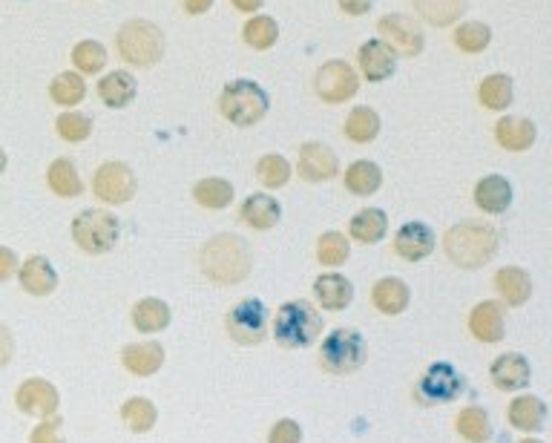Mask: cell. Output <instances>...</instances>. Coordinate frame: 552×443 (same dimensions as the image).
<instances>
[{"label":"cell","mask_w":552,"mask_h":443,"mask_svg":"<svg viewBox=\"0 0 552 443\" xmlns=\"http://www.w3.org/2000/svg\"><path fill=\"white\" fill-rule=\"evenodd\" d=\"M437 236L426 222H406L397 234H394V254L406 262H420V259L432 257Z\"/></svg>","instance_id":"15"},{"label":"cell","mask_w":552,"mask_h":443,"mask_svg":"<svg viewBox=\"0 0 552 443\" xmlns=\"http://www.w3.org/2000/svg\"><path fill=\"white\" fill-rule=\"evenodd\" d=\"M182 6L187 15H205L207 9L213 6V0H182Z\"/></svg>","instance_id":"51"},{"label":"cell","mask_w":552,"mask_h":443,"mask_svg":"<svg viewBox=\"0 0 552 443\" xmlns=\"http://www.w3.org/2000/svg\"><path fill=\"white\" fill-rule=\"evenodd\" d=\"M452 41H455V47L460 52H466V55H478L483 49L492 44V29L481 21H463V24L455 29V35H452Z\"/></svg>","instance_id":"40"},{"label":"cell","mask_w":552,"mask_h":443,"mask_svg":"<svg viewBox=\"0 0 552 443\" xmlns=\"http://www.w3.org/2000/svg\"><path fill=\"white\" fill-rule=\"evenodd\" d=\"M489 377H492L495 389H501V392H518V389L529 386L532 372H529V363L524 354L506 351L501 357H495V363L489 369Z\"/></svg>","instance_id":"17"},{"label":"cell","mask_w":552,"mask_h":443,"mask_svg":"<svg viewBox=\"0 0 552 443\" xmlns=\"http://www.w3.org/2000/svg\"><path fill=\"white\" fill-rule=\"evenodd\" d=\"M29 443H67L64 438V420L61 418H44L29 435Z\"/></svg>","instance_id":"46"},{"label":"cell","mask_w":552,"mask_h":443,"mask_svg":"<svg viewBox=\"0 0 552 443\" xmlns=\"http://www.w3.org/2000/svg\"><path fill=\"white\" fill-rule=\"evenodd\" d=\"M366 340L357 328H334L320 349V366L328 374H354L366 363Z\"/></svg>","instance_id":"6"},{"label":"cell","mask_w":552,"mask_h":443,"mask_svg":"<svg viewBox=\"0 0 552 443\" xmlns=\"http://www.w3.org/2000/svg\"><path fill=\"white\" fill-rule=\"evenodd\" d=\"M242 38H245V44L251 49L265 52V49H271L276 44L279 26H276L274 18H268V15H253L251 21L242 26Z\"/></svg>","instance_id":"41"},{"label":"cell","mask_w":552,"mask_h":443,"mask_svg":"<svg viewBox=\"0 0 552 443\" xmlns=\"http://www.w3.org/2000/svg\"><path fill=\"white\" fill-rule=\"evenodd\" d=\"M337 6L343 9L348 18H360V15H368L374 0H337Z\"/></svg>","instance_id":"50"},{"label":"cell","mask_w":552,"mask_h":443,"mask_svg":"<svg viewBox=\"0 0 552 443\" xmlns=\"http://www.w3.org/2000/svg\"><path fill=\"white\" fill-rule=\"evenodd\" d=\"M121 420H124V426H127L130 432L144 435V432H150V429L156 426L159 412H156L153 400H147V397H130V400L121 406Z\"/></svg>","instance_id":"37"},{"label":"cell","mask_w":552,"mask_h":443,"mask_svg":"<svg viewBox=\"0 0 552 443\" xmlns=\"http://www.w3.org/2000/svg\"><path fill=\"white\" fill-rule=\"evenodd\" d=\"M72 239L84 254H92V257L110 254L118 242V219L110 210H81L72 219Z\"/></svg>","instance_id":"7"},{"label":"cell","mask_w":552,"mask_h":443,"mask_svg":"<svg viewBox=\"0 0 552 443\" xmlns=\"http://www.w3.org/2000/svg\"><path fill=\"white\" fill-rule=\"evenodd\" d=\"M377 32H380V41H383L394 55L400 52V55H406V58H414V55H420L423 47H426L423 26L417 24L414 18H409V15H400V12L383 15V18L377 21Z\"/></svg>","instance_id":"12"},{"label":"cell","mask_w":552,"mask_h":443,"mask_svg":"<svg viewBox=\"0 0 552 443\" xmlns=\"http://www.w3.org/2000/svg\"><path fill=\"white\" fill-rule=\"evenodd\" d=\"M475 205L483 210V213H504L512 205V185L506 182L504 176L492 173V176H483L481 182L475 185Z\"/></svg>","instance_id":"26"},{"label":"cell","mask_w":552,"mask_h":443,"mask_svg":"<svg viewBox=\"0 0 552 443\" xmlns=\"http://www.w3.org/2000/svg\"><path fill=\"white\" fill-rule=\"evenodd\" d=\"M469 331L481 343H498L504 337V308L495 300H483L469 314Z\"/></svg>","instance_id":"19"},{"label":"cell","mask_w":552,"mask_h":443,"mask_svg":"<svg viewBox=\"0 0 552 443\" xmlns=\"http://www.w3.org/2000/svg\"><path fill=\"white\" fill-rule=\"evenodd\" d=\"M46 185L49 190L55 193V196H61V199H75V196H81V190H84V182H81V176H78V167L72 159L67 156H61V159H55V162L49 164V170H46Z\"/></svg>","instance_id":"29"},{"label":"cell","mask_w":552,"mask_h":443,"mask_svg":"<svg viewBox=\"0 0 552 443\" xmlns=\"http://www.w3.org/2000/svg\"><path fill=\"white\" fill-rule=\"evenodd\" d=\"M136 187V173L130 170V164L124 162H104L92 176L95 199H101L107 205H127L136 196Z\"/></svg>","instance_id":"11"},{"label":"cell","mask_w":552,"mask_h":443,"mask_svg":"<svg viewBox=\"0 0 552 443\" xmlns=\"http://www.w3.org/2000/svg\"><path fill=\"white\" fill-rule=\"evenodd\" d=\"M314 294L325 311H345L354 300V285L343 274H322L314 280Z\"/></svg>","instance_id":"28"},{"label":"cell","mask_w":552,"mask_h":443,"mask_svg":"<svg viewBox=\"0 0 552 443\" xmlns=\"http://www.w3.org/2000/svg\"><path fill=\"white\" fill-rule=\"evenodd\" d=\"M297 170L299 179L317 185V182H328V179H334L340 173V159H337V153L328 144H322V141H305L299 147Z\"/></svg>","instance_id":"13"},{"label":"cell","mask_w":552,"mask_h":443,"mask_svg":"<svg viewBox=\"0 0 552 443\" xmlns=\"http://www.w3.org/2000/svg\"><path fill=\"white\" fill-rule=\"evenodd\" d=\"M512 78L504 75V72H495V75H486L481 81V87H478V98H481V104L486 110H495V113H501L506 110L509 104H512Z\"/></svg>","instance_id":"35"},{"label":"cell","mask_w":552,"mask_h":443,"mask_svg":"<svg viewBox=\"0 0 552 443\" xmlns=\"http://www.w3.org/2000/svg\"><path fill=\"white\" fill-rule=\"evenodd\" d=\"M495 291L501 294V300L506 305H524L529 300V294H532V280H529L524 268L509 265V268H501L495 274Z\"/></svg>","instance_id":"30"},{"label":"cell","mask_w":552,"mask_h":443,"mask_svg":"<svg viewBox=\"0 0 552 443\" xmlns=\"http://www.w3.org/2000/svg\"><path fill=\"white\" fill-rule=\"evenodd\" d=\"M443 251L458 268L475 271L498 254V234L483 222H460L443 236Z\"/></svg>","instance_id":"2"},{"label":"cell","mask_w":552,"mask_h":443,"mask_svg":"<svg viewBox=\"0 0 552 443\" xmlns=\"http://www.w3.org/2000/svg\"><path fill=\"white\" fill-rule=\"evenodd\" d=\"M15 406L21 409L23 415H32V418H52L61 406V395L58 389L44 380V377H32V380H23L15 392Z\"/></svg>","instance_id":"14"},{"label":"cell","mask_w":552,"mask_h":443,"mask_svg":"<svg viewBox=\"0 0 552 443\" xmlns=\"http://www.w3.org/2000/svg\"><path fill=\"white\" fill-rule=\"evenodd\" d=\"M225 328H228L230 340H236L239 346H256L268 334V308L262 300L248 297L230 308Z\"/></svg>","instance_id":"8"},{"label":"cell","mask_w":552,"mask_h":443,"mask_svg":"<svg viewBox=\"0 0 552 443\" xmlns=\"http://www.w3.org/2000/svg\"><path fill=\"white\" fill-rule=\"evenodd\" d=\"M256 179L268 190H276V187H285L291 182V164L288 159L276 156V153H268L256 162Z\"/></svg>","instance_id":"43"},{"label":"cell","mask_w":552,"mask_h":443,"mask_svg":"<svg viewBox=\"0 0 552 443\" xmlns=\"http://www.w3.org/2000/svg\"><path fill=\"white\" fill-rule=\"evenodd\" d=\"M268 443H302V429H299L297 420H276L271 432H268Z\"/></svg>","instance_id":"47"},{"label":"cell","mask_w":552,"mask_h":443,"mask_svg":"<svg viewBox=\"0 0 552 443\" xmlns=\"http://www.w3.org/2000/svg\"><path fill=\"white\" fill-rule=\"evenodd\" d=\"M414 9L426 24L443 29L460 21V15L466 12V0H414Z\"/></svg>","instance_id":"33"},{"label":"cell","mask_w":552,"mask_h":443,"mask_svg":"<svg viewBox=\"0 0 552 443\" xmlns=\"http://www.w3.org/2000/svg\"><path fill=\"white\" fill-rule=\"evenodd\" d=\"M133 326L141 334H159L170 326V305L156 297H147L133 305Z\"/></svg>","instance_id":"32"},{"label":"cell","mask_w":552,"mask_h":443,"mask_svg":"<svg viewBox=\"0 0 552 443\" xmlns=\"http://www.w3.org/2000/svg\"><path fill=\"white\" fill-rule=\"evenodd\" d=\"M239 12H245V15H253V12H259L262 9V3L265 0H230Z\"/></svg>","instance_id":"52"},{"label":"cell","mask_w":552,"mask_h":443,"mask_svg":"<svg viewBox=\"0 0 552 443\" xmlns=\"http://www.w3.org/2000/svg\"><path fill=\"white\" fill-rule=\"evenodd\" d=\"M371 303H374V308L380 314L397 317L412 303V291H409L406 282L397 280V277H383V280L374 282V288H371Z\"/></svg>","instance_id":"21"},{"label":"cell","mask_w":552,"mask_h":443,"mask_svg":"<svg viewBox=\"0 0 552 443\" xmlns=\"http://www.w3.org/2000/svg\"><path fill=\"white\" fill-rule=\"evenodd\" d=\"M72 64L78 75H98L107 67V49L98 41H81L72 47Z\"/></svg>","instance_id":"42"},{"label":"cell","mask_w":552,"mask_h":443,"mask_svg":"<svg viewBox=\"0 0 552 443\" xmlns=\"http://www.w3.org/2000/svg\"><path fill=\"white\" fill-rule=\"evenodd\" d=\"M348 257H351V245H348V239L343 234L328 231V234L320 236V242H317V259H320V265L337 268Z\"/></svg>","instance_id":"45"},{"label":"cell","mask_w":552,"mask_h":443,"mask_svg":"<svg viewBox=\"0 0 552 443\" xmlns=\"http://www.w3.org/2000/svg\"><path fill=\"white\" fill-rule=\"evenodd\" d=\"M84 95H87V81L78 72H61L49 84V98L58 107H78L84 101Z\"/></svg>","instance_id":"36"},{"label":"cell","mask_w":552,"mask_h":443,"mask_svg":"<svg viewBox=\"0 0 552 443\" xmlns=\"http://www.w3.org/2000/svg\"><path fill=\"white\" fill-rule=\"evenodd\" d=\"M455 426H458L460 438L469 443H486L492 438V423L481 406H466L455 418Z\"/></svg>","instance_id":"38"},{"label":"cell","mask_w":552,"mask_h":443,"mask_svg":"<svg viewBox=\"0 0 552 443\" xmlns=\"http://www.w3.org/2000/svg\"><path fill=\"white\" fill-rule=\"evenodd\" d=\"M460 392H463V377L452 363H432L426 372L420 374V380L414 386V397L423 406L452 403V400H458Z\"/></svg>","instance_id":"10"},{"label":"cell","mask_w":552,"mask_h":443,"mask_svg":"<svg viewBox=\"0 0 552 443\" xmlns=\"http://www.w3.org/2000/svg\"><path fill=\"white\" fill-rule=\"evenodd\" d=\"M518 443H544V441H535V438H527V441H518Z\"/></svg>","instance_id":"54"},{"label":"cell","mask_w":552,"mask_h":443,"mask_svg":"<svg viewBox=\"0 0 552 443\" xmlns=\"http://www.w3.org/2000/svg\"><path fill=\"white\" fill-rule=\"evenodd\" d=\"M6 164H9V159H6V150H3V147H0V173H3V170H6Z\"/></svg>","instance_id":"53"},{"label":"cell","mask_w":552,"mask_h":443,"mask_svg":"<svg viewBox=\"0 0 552 443\" xmlns=\"http://www.w3.org/2000/svg\"><path fill=\"white\" fill-rule=\"evenodd\" d=\"M115 47L121 61H127L130 67H153L159 64L164 55V32L153 21H141L133 18L118 29Z\"/></svg>","instance_id":"4"},{"label":"cell","mask_w":552,"mask_h":443,"mask_svg":"<svg viewBox=\"0 0 552 443\" xmlns=\"http://www.w3.org/2000/svg\"><path fill=\"white\" fill-rule=\"evenodd\" d=\"M506 418H509V426H512V429L532 435V432H541V426H544V420H547V406H544L541 397L521 395L509 403Z\"/></svg>","instance_id":"25"},{"label":"cell","mask_w":552,"mask_h":443,"mask_svg":"<svg viewBox=\"0 0 552 443\" xmlns=\"http://www.w3.org/2000/svg\"><path fill=\"white\" fill-rule=\"evenodd\" d=\"M322 334V314L308 300L285 303L274 317V337L285 349H308Z\"/></svg>","instance_id":"3"},{"label":"cell","mask_w":552,"mask_h":443,"mask_svg":"<svg viewBox=\"0 0 552 443\" xmlns=\"http://www.w3.org/2000/svg\"><path fill=\"white\" fill-rule=\"evenodd\" d=\"M199 262H202V274L207 280L219 282V285H236V282L248 280L251 274L248 242L236 234H219L207 239Z\"/></svg>","instance_id":"1"},{"label":"cell","mask_w":552,"mask_h":443,"mask_svg":"<svg viewBox=\"0 0 552 443\" xmlns=\"http://www.w3.org/2000/svg\"><path fill=\"white\" fill-rule=\"evenodd\" d=\"M357 64H360V75L371 81V84H380L394 75L397 70V55L391 52L380 38H371L366 41L360 52H357Z\"/></svg>","instance_id":"16"},{"label":"cell","mask_w":552,"mask_h":443,"mask_svg":"<svg viewBox=\"0 0 552 443\" xmlns=\"http://www.w3.org/2000/svg\"><path fill=\"white\" fill-rule=\"evenodd\" d=\"M12 274H18V257H15L12 248L0 245V282H6Z\"/></svg>","instance_id":"49"},{"label":"cell","mask_w":552,"mask_h":443,"mask_svg":"<svg viewBox=\"0 0 552 443\" xmlns=\"http://www.w3.org/2000/svg\"><path fill=\"white\" fill-rule=\"evenodd\" d=\"M345 139L354 144H368L380 136V116L371 107H354L343 124Z\"/></svg>","instance_id":"34"},{"label":"cell","mask_w":552,"mask_h":443,"mask_svg":"<svg viewBox=\"0 0 552 443\" xmlns=\"http://www.w3.org/2000/svg\"><path fill=\"white\" fill-rule=\"evenodd\" d=\"M538 139V127L529 121V118L521 116H504L498 124H495V141L504 147V150H512V153H524Z\"/></svg>","instance_id":"22"},{"label":"cell","mask_w":552,"mask_h":443,"mask_svg":"<svg viewBox=\"0 0 552 443\" xmlns=\"http://www.w3.org/2000/svg\"><path fill=\"white\" fill-rule=\"evenodd\" d=\"M279 216H282V208L268 193H251L239 208V219L253 231H271L279 222Z\"/></svg>","instance_id":"23"},{"label":"cell","mask_w":552,"mask_h":443,"mask_svg":"<svg viewBox=\"0 0 552 443\" xmlns=\"http://www.w3.org/2000/svg\"><path fill=\"white\" fill-rule=\"evenodd\" d=\"M348 234L360 245H377L383 236L389 234V216L380 208H363L360 213L351 216Z\"/></svg>","instance_id":"27"},{"label":"cell","mask_w":552,"mask_h":443,"mask_svg":"<svg viewBox=\"0 0 552 443\" xmlns=\"http://www.w3.org/2000/svg\"><path fill=\"white\" fill-rule=\"evenodd\" d=\"M18 277H21V288L32 297H49L58 288V274L52 268V262L46 257H29L18 265Z\"/></svg>","instance_id":"18"},{"label":"cell","mask_w":552,"mask_h":443,"mask_svg":"<svg viewBox=\"0 0 552 443\" xmlns=\"http://www.w3.org/2000/svg\"><path fill=\"white\" fill-rule=\"evenodd\" d=\"M121 363L124 369L136 377H150L161 369L164 363V349L156 340H147V343H130L121 351Z\"/></svg>","instance_id":"24"},{"label":"cell","mask_w":552,"mask_h":443,"mask_svg":"<svg viewBox=\"0 0 552 443\" xmlns=\"http://www.w3.org/2000/svg\"><path fill=\"white\" fill-rule=\"evenodd\" d=\"M12 357H15V337H12L9 326H3V323H0V369H3V366H9V363H12Z\"/></svg>","instance_id":"48"},{"label":"cell","mask_w":552,"mask_h":443,"mask_svg":"<svg viewBox=\"0 0 552 443\" xmlns=\"http://www.w3.org/2000/svg\"><path fill=\"white\" fill-rule=\"evenodd\" d=\"M136 93H138L136 75L127 70H115L98 81V98H101L107 107H113V110H124V107H130V104L136 101Z\"/></svg>","instance_id":"20"},{"label":"cell","mask_w":552,"mask_h":443,"mask_svg":"<svg viewBox=\"0 0 552 443\" xmlns=\"http://www.w3.org/2000/svg\"><path fill=\"white\" fill-rule=\"evenodd\" d=\"M360 90V75L348 61H325L314 75V93L325 104H345Z\"/></svg>","instance_id":"9"},{"label":"cell","mask_w":552,"mask_h":443,"mask_svg":"<svg viewBox=\"0 0 552 443\" xmlns=\"http://www.w3.org/2000/svg\"><path fill=\"white\" fill-rule=\"evenodd\" d=\"M55 130H58V136L64 141H69V144H81V141H87L92 136V118L78 113V110H67V113L58 116Z\"/></svg>","instance_id":"44"},{"label":"cell","mask_w":552,"mask_h":443,"mask_svg":"<svg viewBox=\"0 0 552 443\" xmlns=\"http://www.w3.org/2000/svg\"><path fill=\"white\" fill-rule=\"evenodd\" d=\"M193 199L196 205L207 210H222L233 202V185L228 179H202L193 187Z\"/></svg>","instance_id":"39"},{"label":"cell","mask_w":552,"mask_h":443,"mask_svg":"<svg viewBox=\"0 0 552 443\" xmlns=\"http://www.w3.org/2000/svg\"><path fill=\"white\" fill-rule=\"evenodd\" d=\"M268 107H271V98L251 78L230 81L228 87L222 90V95H219V113L228 118L230 124H236V127L259 124L262 118L268 116Z\"/></svg>","instance_id":"5"},{"label":"cell","mask_w":552,"mask_h":443,"mask_svg":"<svg viewBox=\"0 0 552 443\" xmlns=\"http://www.w3.org/2000/svg\"><path fill=\"white\" fill-rule=\"evenodd\" d=\"M343 182L345 190H351L354 196H371V193H377L380 185H383V170L374 162L360 159V162L345 167Z\"/></svg>","instance_id":"31"}]
</instances>
